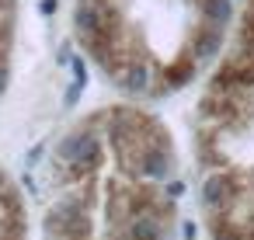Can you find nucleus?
Segmentation results:
<instances>
[{
    "label": "nucleus",
    "mask_w": 254,
    "mask_h": 240,
    "mask_svg": "<svg viewBox=\"0 0 254 240\" xmlns=\"http://www.w3.org/2000/svg\"><path fill=\"white\" fill-rule=\"evenodd\" d=\"M226 195H230V178L226 174H209L205 184H202V202L209 209H216V205L226 202Z\"/></svg>",
    "instance_id": "f257e3e1"
}]
</instances>
